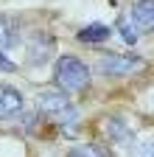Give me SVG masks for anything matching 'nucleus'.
Masks as SVG:
<instances>
[{
    "mask_svg": "<svg viewBox=\"0 0 154 157\" xmlns=\"http://www.w3.org/2000/svg\"><path fill=\"white\" fill-rule=\"evenodd\" d=\"M14 42H17V25L11 23L9 17H3V14H0V51L11 48Z\"/></svg>",
    "mask_w": 154,
    "mask_h": 157,
    "instance_id": "nucleus-8",
    "label": "nucleus"
},
{
    "mask_svg": "<svg viewBox=\"0 0 154 157\" xmlns=\"http://www.w3.org/2000/svg\"><path fill=\"white\" fill-rule=\"evenodd\" d=\"M140 157H154V137L140 146Z\"/></svg>",
    "mask_w": 154,
    "mask_h": 157,
    "instance_id": "nucleus-12",
    "label": "nucleus"
},
{
    "mask_svg": "<svg viewBox=\"0 0 154 157\" xmlns=\"http://www.w3.org/2000/svg\"><path fill=\"white\" fill-rule=\"evenodd\" d=\"M53 78L67 93H81L90 87V67L76 56H59L53 62Z\"/></svg>",
    "mask_w": 154,
    "mask_h": 157,
    "instance_id": "nucleus-1",
    "label": "nucleus"
},
{
    "mask_svg": "<svg viewBox=\"0 0 154 157\" xmlns=\"http://www.w3.org/2000/svg\"><path fill=\"white\" fill-rule=\"evenodd\" d=\"M118 31H121V39H123L126 45H134V42L140 39L137 34H134V28H132V25L126 23V20H121V23H118Z\"/></svg>",
    "mask_w": 154,
    "mask_h": 157,
    "instance_id": "nucleus-10",
    "label": "nucleus"
},
{
    "mask_svg": "<svg viewBox=\"0 0 154 157\" xmlns=\"http://www.w3.org/2000/svg\"><path fill=\"white\" fill-rule=\"evenodd\" d=\"M107 135L112 143H118L123 149H129L134 143V132L129 129V124L123 121V118H107Z\"/></svg>",
    "mask_w": 154,
    "mask_h": 157,
    "instance_id": "nucleus-6",
    "label": "nucleus"
},
{
    "mask_svg": "<svg viewBox=\"0 0 154 157\" xmlns=\"http://www.w3.org/2000/svg\"><path fill=\"white\" fill-rule=\"evenodd\" d=\"M109 36H112V28L104 25V23H90V25H84L79 34H76L79 42H107Z\"/></svg>",
    "mask_w": 154,
    "mask_h": 157,
    "instance_id": "nucleus-7",
    "label": "nucleus"
},
{
    "mask_svg": "<svg viewBox=\"0 0 154 157\" xmlns=\"http://www.w3.org/2000/svg\"><path fill=\"white\" fill-rule=\"evenodd\" d=\"M34 107L36 112H42V115H51L53 121H59V124H76L79 121V112H76V107L70 104V98L59 90H39L34 98Z\"/></svg>",
    "mask_w": 154,
    "mask_h": 157,
    "instance_id": "nucleus-2",
    "label": "nucleus"
},
{
    "mask_svg": "<svg viewBox=\"0 0 154 157\" xmlns=\"http://www.w3.org/2000/svg\"><path fill=\"white\" fill-rule=\"evenodd\" d=\"M67 157H109V151H107L101 143H81V146L70 149Z\"/></svg>",
    "mask_w": 154,
    "mask_h": 157,
    "instance_id": "nucleus-9",
    "label": "nucleus"
},
{
    "mask_svg": "<svg viewBox=\"0 0 154 157\" xmlns=\"http://www.w3.org/2000/svg\"><path fill=\"white\" fill-rule=\"evenodd\" d=\"M132 20L137 25V31L154 34V0H137L132 6Z\"/></svg>",
    "mask_w": 154,
    "mask_h": 157,
    "instance_id": "nucleus-5",
    "label": "nucleus"
},
{
    "mask_svg": "<svg viewBox=\"0 0 154 157\" xmlns=\"http://www.w3.org/2000/svg\"><path fill=\"white\" fill-rule=\"evenodd\" d=\"M101 73L104 76H112V78H123V76H134L146 67V59L143 56H134V53H109L98 62Z\"/></svg>",
    "mask_w": 154,
    "mask_h": 157,
    "instance_id": "nucleus-3",
    "label": "nucleus"
},
{
    "mask_svg": "<svg viewBox=\"0 0 154 157\" xmlns=\"http://www.w3.org/2000/svg\"><path fill=\"white\" fill-rule=\"evenodd\" d=\"M23 107H25V98L20 90L11 87V84H0V121L14 118Z\"/></svg>",
    "mask_w": 154,
    "mask_h": 157,
    "instance_id": "nucleus-4",
    "label": "nucleus"
},
{
    "mask_svg": "<svg viewBox=\"0 0 154 157\" xmlns=\"http://www.w3.org/2000/svg\"><path fill=\"white\" fill-rule=\"evenodd\" d=\"M0 70H6V73H17V65L11 62V59H6L3 51H0Z\"/></svg>",
    "mask_w": 154,
    "mask_h": 157,
    "instance_id": "nucleus-11",
    "label": "nucleus"
}]
</instances>
